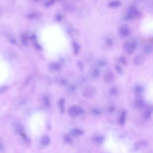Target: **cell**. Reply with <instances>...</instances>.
<instances>
[{"instance_id": "cell-28", "label": "cell", "mask_w": 153, "mask_h": 153, "mask_svg": "<svg viewBox=\"0 0 153 153\" xmlns=\"http://www.w3.org/2000/svg\"><path fill=\"white\" fill-rule=\"evenodd\" d=\"M38 16L37 14L32 13V14H30L29 15H28V18H31V19H34V18H36Z\"/></svg>"}, {"instance_id": "cell-5", "label": "cell", "mask_w": 153, "mask_h": 153, "mask_svg": "<svg viewBox=\"0 0 153 153\" xmlns=\"http://www.w3.org/2000/svg\"><path fill=\"white\" fill-rule=\"evenodd\" d=\"M114 75L113 73L111 71H108L105 73L104 75V80L106 83H111L114 81Z\"/></svg>"}, {"instance_id": "cell-14", "label": "cell", "mask_w": 153, "mask_h": 153, "mask_svg": "<svg viewBox=\"0 0 153 153\" xmlns=\"http://www.w3.org/2000/svg\"><path fill=\"white\" fill-rule=\"evenodd\" d=\"M100 74V72L99 69L97 68H93L91 70V75L92 77L94 78H97L99 77Z\"/></svg>"}, {"instance_id": "cell-15", "label": "cell", "mask_w": 153, "mask_h": 153, "mask_svg": "<svg viewBox=\"0 0 153 153\" xmlns=\"http://www.w3.org/2000/svg\"><path fill=\"white\" fill-rule=\"evenodd\" d=\"M71 134L73 136H79L82 135L83 133V132L81 130V129H72L71 132Z\"/></svg>"}, {"instance_id": "cell-12", "label": "cell", "mask_w": 153, "mask_h": 153, "mask_svg": "<svg viewBox=\"0 0 153 153\" xmlns=\"http://www.w3.org/2000/svg\"><path fill=\"white\" fill-rule=\"evenodd\" d=\"M143 50L145 53L146 54H151L153 52V46L151 44L145 45L143 48Z\"/></svg>"}, {"instance_id": "cell-17", "label": "cell", "mask_w": 153, "mask_h": 153, "mask_svg": "<svg viewBox=\"0 0 153 153\" xmlns=\"http://www.w3.org/2000/svg\"><path fill=\"white\" fill-rule=\"evenodd\" d=\"M15 129L16 132L18 134H22L24 132V129L23 126L20 124H17L15 126Z\"/></svg>"}, {"instance_id": "cell-8", "label": "cell", "mask_w": 153, "mask_h": 153, "mask_svg": "<svg viewBox=\"0 0 153 153\" xmlns=\"http://www.w3.org/2000/svg\"><path fill=\"white\" fill-rule=\"evenodd\" d=\"M130 31L129 28L125 26L121 27L120 29V33L122 36H128L130 34Z\"/></svg>"}, {"instance_id": "cell-7", "label": "cell", "mask_w": 153, "mask_h": 153, "mask_svg": "<svg viewBox=\"0 0 153 153\" xmlns=\"http://www.w3.org/2000/svg\"><path fill=\"white\" fill-rule=\"evenodd\" d=\"M50 142V139L49 137L47 135L43 136L40 140V144H41V145L43 146H48V145L49 144Z\"/></svg>"}, {"instance_id": "cell-10", "label": "cell", "mask_w": 153, "mask_h": 153, "mask_svg": "<svg viewBox=\"0 0 153 153\" xmlns=\"http://www.w3.org/2000/svg\"><path fill=\"white\" fill-rule=\"evenodd\" d=\"M145 89L144 87L140 85H138L136 86L134 89V92L137 95H140L144 92Z\"/></svg>"}, {"instance_id": "cell-32", "label": "cell", "mask_w": 153, "mask_h": 153, "mask_svg": "<svg viewBox=\"0 0 153 153\" xmlns=\"http://www.w3.org/2000/svg\"><path fill=\"white\" fill-rule=\"evenodd\" d=\"M108 111L111 112V113H112L113 112H114L115 110V108L114 107V106H111L110 107H109V108H108Z\"/></svg>"}, {"instance_id": "cell-25", "label": "cell", "mask_w": 153, "mask_h": 153, "mask_svg": "<svg viewBox=\"0 0 153 153\" xmlns=\"http://www.w3.org/2000/svg\"><path fill=\"white\" fill-rule=\"evenodd\" d=\"M115 69H116L117 72H118L119 73H120V74L123 73V70L122 69V68L119 66L117 65L115 66Z\"/></svg>"}, {"instance_id": "cell-26", "label": "cell", "mask_w": 153, "mask_h": 153, "mask_svg": "<svg viewBox=\"0 0 153 153\" xmlns=\"http://www.w3.org/2000/svg\"><path fill=\"white\" fill-rule=\"evenodd\" d=\"M44 103H45V106H46L47 107H48L49 106L50 104V101H49V99H48V97H45L44 99Z\"/></svg>"}, {"instance_id": "cell-18", "label": "cell", "mask_w": 153, "mask_h": 153, "mask_svg": "<svg viewBox=\"0 0 153 153\" xmlns=\"http://www.w3.org/2000/svg\"><path fill=\"white\" fill-rule=\"evenodd\" d=\"M58 107L60 111L62 113H63L65 110V101L63 99H61L58 101Z\"/></svg>"}, {"instance_id": "cell-6", "label": "cell", "mask_w": 153, "mask_h": 153, "mask_svg": "<svg viewBox=\"0 0 153 153\" xmlns=\"http://www.w3.org/2000/svg\"><path fill=\"white\" fill-rule=\"evenodd\" d=\"M140 15V13L138 10H137L134 8H132L130 10L129 16V18H137Z\"/></svg>"}, {"instance_id": "cell-16", "label": "cell", "mask_w": 153, "mask_h": 153, "mask_svg": "<svg viewBox=\"0 0 153 153\" xmlns=\"http://www.w3.org/2000/svg\"><path fill=\"white\" fill-rule=\"evenodd\" d=\"M152 113V109L151 108H148L144 113V117L145 120H149Z\"/></svg>"}, {"instance_id": "cell-29", "label": "cell", "mask_w": 153, "mask_h": 153, "mask_svg": "<svg viewBox=\"0 0 153 153\" xmlns=\"http://www.w3.org/2000/svg\"><path fill=\"white\" fill-rule=\"evenodd\" d=\"M93 113L96 115H99L101 114V111L97 108H94L93 109Z\"/></svg>"}, {"instance_id": "cell-20", "label": "cell", "mask_w": 153, "mask_h": 153, "mask_svg": "<svg viewBox=\"0 0 153 153\" xmlns=\"http://www.w3.org/2000/svg\"><path fill=\"white\" fill-rule=\"evenodd\" d=\"M49 68L52 70L57 71L60 69L61 66L60 64L57 63H53L49 66Z\"/></svg>"}, {"instance_id": "cell-2", "label": "cell", "mask_w": 153, "mask_h": 153, "mask_svg": "<svg viewBox=\"0 0 153 153\" xmlns=\"http://www.w3.org/2000/svg\"><path fill=\"white\" fill-rule=\"evenodd\" d=\"M137 45V43L134 41L126 42L123 45V50L127 54H132L136 50Z\"/></svg>"}, {"instance_id": "cell-33", "label": "cell", "mask_w": 153, "mask_h": 153, "mask_svg": "<svg viewBox=\"0 0 153 153\" xmlns=\"http://www.w3.org/2000/svg\"><path fill=\"white\" fill-rule=\"evenodd\" d=\"M54 2V0H49L45 4V6L48 7V6H50Z\"/></svg>"}, {"instance_id": "cell-11", "label": "cell", "mask_w": 153, "mask_h": 153, "mask_svg": "<svg viewBox=\"0 0 153 153\" xmlns=\"http://www.w3.org/2000/svg\"><path fill=\"white\" fill-rule=\"evenodd\" d=\"M109 93L112 96H117L119 95L120 91L118 88L115 87H113L110 88L109 90Z\"/></svg>"}, {"instance_id": "cell-36", "label": "cell", "mask_w": 153, "mask_h": 153, "mask_svg": "<svg viewBox=\"0 0 153 153\" xmlns=\"http://www.w3.org/2000/svg\"><path fill=\"white\" fill-rule=\"evenodd\" d=\"M120 62L123 64H125L126 63V60L125 58L121 57L120 59Z\"/></svg>"}, {"instance_id": "cell-19", "label": "cell", "mask_w": 153, "mask_h": 153, "mask_svg": "<svg viewBox=\"0 0 153 153\" xmlns=\"http://www.w3.org/2000/svg\"><path fill=\"white\" fill-rule=\"evenodd\" d=\"M72 46H73V51L74 54L75 55H77L79 53L80 50V46L77 43L74 42L72 43Z\"/></svg>"}, {"instance_id": "cell-37", "label": "cell", "mask_w": 153, "mask_h": 153, "mask_svg": "<svg viewBox=\"0 0 153 153\" xmlns=\"http://www.w3.org/2000/svg\"><path fill=\"white\" fill-rule=\"evenodd\" d=\"M65 140L67 142H70V141H71V139L69 138V137L68 136H66L65 137Z\"/></svg>"}, {"instance_id": "cell-1", "label": "cell", "mask_w": 153, "mask_h": 153, "mask_svg": "<svg viewBox=\"0 0 153 153\" xmlns=\"http://www.w3.org/2000/svg\"><path fill=\"white\" fill-rule=\"evenodd\" d=\"M97 94L96 88L92 86H89L84 88L83 91V96L86 99H92Z\"/></svg>"}, {"instance_id": "cell-27", "label": "cell", "mask_w": 153, "mask_h": 153, "mask_svg": "<svg viewBox=\"0 0 153 153\" xmlns=\"http://www.w3.org/2000/svg\"><path fill=\"white\" fill-rule=\"evenodd\" d=\"M98 64L100 66L104 67V66H105L107 65V62L105 60H101L98 61Z\"/></svg>"}, {"instance_id": "cell-24", "label": "cell", "mask_w": 153, "mask_h": 153, "mask_svg": "<svg viewBox=\"0 0 153 153\" xmlns=\"http://www.w3.org/2000/svg\"><path fill=\"white\" fill-rule=\"evenodd\" d=\"M95 141L97 143H102L104 141V138L102 136H98L95 138Z\"/></svg>"}, {"instance_id": "cell-35", "label": "cell", "mask_w": 153, "mask_h": 153, "mask_svg": "<svg viewBox=\"0 0 153 153\" xmlns=\"http://www.w3.org/2000/svg\"><path fill=\"white\" fill-rule=\"evenodd\" d=\"M4 149V145L2 141L0 140V151L3 150Z\"/></svg>"}, {"instance_id": "cell-34", "label": "cell", "mask_w": 153, "mask_h": 153, "mask_svg": "<svg viewBox=\"0 0 153 153\" xmlns=\"http://www.w3.org/2000/svg\"><path fill=\"white\" fill-rule=\"evenodd\" d=\"M21 40H22V42H23V43L24 44H27V39L26 36H22Z\"/></svg>"}, {"instance_id": "cell-31", "label": "cell", "mask_w": 153, "mask_h": 153, "mask_svg": "<svg viewBox=\"0 0 153 153\" xmlns=\"http://www.w3.org/2000/svg\"><path fill=\"white\" fill-rule=\"evenodd\" d=\"M106 43L107 45L109 46V47H111L113 44V42L111 39H107L106 41Z\"/></svg>"}, {"instance_id": "cell-4", "label": "cell", "mask_w": 153, "mask_h": 153, "mask_svg": "<svg viewBox=\"0 0 153 153\" xmlns=\"http://www.w3.org/2000/svg\"><path fill=\"white\" fill-rule=\"evenodd\" d=\"M145 57L143 54H138L133 58V63L136 66H141L145 62Z\"/></svg>"}, {"instance_id": "cell-22", "label": "cell", "mask_w": 153, "mask_h": 153, "mask_svg": "<svg viewBox=\"0 0 153 153\" xmlns=\"http://www.w3.org/2000/svg\"><path fill=\"white\" fill-rule=\"evenodd\" d=\"M9 87L8 86H4L3 87H0V95L6 93L9 90Z\"/></svg>"}, {"instance_id": "cell-13", "label": "cell", "mask_w": 153, "mask_h": 153, "mask_svg": "<svg viewBox=\"0 0 153 153\" xmlns=\"http://www.w3.org/2000/svg\"><path fill=\"white\" fill-rule=\"evenodd\" d=\"M147 146V143L145 141H141L137 142L135 145V147L136 149H141L145 148Z\"/></svg>"}, {"instance_id": "cell-21", "label": "cell", "mask_w": 153, "mask_h": 153, "mask_svg": "<svg viewBox=\"0 0 153 153\" xmlns=\"http://www.w3.org/2000/svg\"><path fill=\"white\" fill-rule=\"evenodd\" d=\"M126 119V112L125 111H123L122 112V113L120 115V119H119V122L120 124L123 125L125 123Z\"/></svg>"}, {"instance_id": "cell-23", "label": "cell", "mask_w": 153, "mask_h": 153, "mask_svg": "<svg viewBox=\"0 0 153 153\" xmlns=\"http://www.w3.org/2000/svg\"><path fill=\"white\" fill-rule=\"evenodd\" d=\"M57 81H58V83L59 84H60L61 85H63V86L66 85V84H67V83L66 80L63 78H60L59 79H58Z\"/></svg>"}, {"instance_id": "cell-3", "label": "cell", "mask_w": 153, "mask_h": 153, "mask_svg": "<svg viewBox=\"0 0 153 153\" xmlns=\"http://www.w3.org/2000/svg\"><path fill=\"white\" fill-rule=\"evenodd\" d=\"M84 110L78 106H73L69 108L68 113L72 117H76L83 113Z\"/></svg>"}, {"instance_id": "cell-30", "label": "cell", "mask_w": 153, "mask_h": 153, "mask_svg": "<svg viewBox=\"0 0 153 153\" xmlns=\"http://www.w3.org/2000/svg\"><path fill=\"white\" fill-rule=\"evenodd\" d=\"M119 5L120 3L118 2H113L110 4V6H111V7H116L119 6Z\"/></svg>"}, {"instance_id": "cell-9", "label": "cell", "mask_w": 153, "mask_h": 153, "mask_svg": "<svg viewBox=\"0 0 153 153\" xmlns=\"http://www.w3.org/2000/svg\"><path fill=\"white\" fill-rule=\"evenodd\" d=\"M135 107L138 109H141L144 107V101L141 99H136L135 101Z\"/></svg>"}, {"instance_id": "cell-38", "label": "cell", "mask_w": 153, "mask_h": 153, "mask_svg": "<svg viewBox=\"0 0 153 153\" xmlns=\"http://www.w3.org/2000/svg\"><path fill=\"white\" fill-rule=\"evenodd\" d=\"M35 0V1H36V2H37V1H40V0Z\"/></svg>"}]
</instances>
